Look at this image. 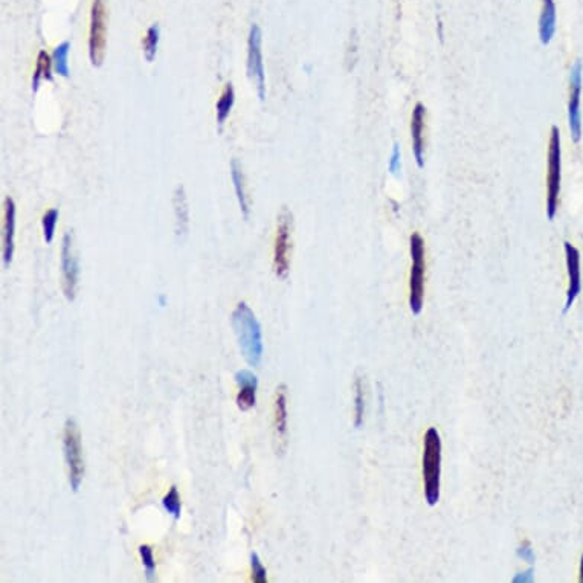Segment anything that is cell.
Segmentation results:
<instances>
[{
    "mask_svg": "<svg viewBox=\"0 0 583 583\" xmlns=\"http://www.w3.org/2000/svg\"><path fill=\"white\" fill-rule=\"evenodd\" d=\"M231 324L246 362L251 366H258L263 359V332L252 309L246 302H238Z\"/></svg>",
    "mask_w": 583,
    "mask_h": 583,
    "instance_id": "6da1fadb",
    "label": "cell"
},
{
    "mask_svg": "<svg viewBox=\"0 0 583 583\" xmlns=\"http://www.w3.org/2000/svg\"><path fill=\"white\" fill-rule=\"evenodd\" d=\"M442 475V438L435 428H429L423 442V480L428 506H435L440 499Z\"/></svg>",
    "mask_w": 583,
    "mask_h": 583,
    "instance_id": "7a4b0ae2",
    "label": "cell"
},
{
    "mask_svg": "<svg viewBox=\"0 0 583 583\" xmlns=\"http://www.w3.org/2000/svg\"><path fill=\"white\" fill-rule=\"evenodd\" d=\"M63 449H65L70 489L74 492H78L79 485H81L83 483L84 461H83L81 433H79V428L75 423V420H72V419L66 420L65 435H63Z\"/></svg>",
    "mask_w": 583,
    "mask_h": 583,
    "instance_id": "3957f363",
    "label": "cell"
},
{
    "mask_svg": "<svg viewBox=\"0 0 583 583\" xmlns=\"http://www.w3.org/2000/svg\"><path fill=\"white\" fill-rule=\"evenodd\" d=\"M561 133L554 125L551 129L548 147V176H547V215L550 220L554 219L559 206V193H561Z\"/></svg>",
    "mask_w": 583,
    "mask_h": 583,
    "instance_id": "277c9868",
    "label": "cell"
},
{
    "mask_svg": "<svg viewBox=\"0 0 583 583\" xmlns=\"http://www.w3.org/2000/svg\"><path fill=\"white\" fill-rule=\"evenodd\" d=\"M411 278H410V307L414 315H420L425 297V242L420 234L411 235Z\"/></svg>",
    "mask_w": 583,
    "mask_h": 583,
    "instance_id": "5b68a950",
    "label": "cell"
},
{
    "mask_svg": "<svg viewBox=\"0 0 583 583\" xmlns=\"http://www.w3.org/2000/svg\"><path fill=\"white\" fill-rule=\"evenodd\" d=\"M107 45V11L106 0H93L91 10L89 57L92 66L100 68L106 57Z\"/></svg>",
    "mask_w": 583,
    "mask_h": 583,
    "instance_id": "8992f818",
    "label": "cell"
},
{
    "mask_svg": "<svg viewBox=\"0 0 583 583\" xmlns=\"http://www.w3.org/2000/svg\"><path fill=\"white\" fill-rule=\"evenodd\" d=\"M247 74L257 86L258 98L265 101L266 98V77L265 65H263L261 52V29L258 25L251 26L249 38H247Z\"/></svg>",
    "mask_w": 583,
    "mask_h": 583,
    "instance_id": "52a82bcc",
    "label": "cell"
},
{
    "mask_svg": "<svg viewBox=\"0 0 583 583\" xmlns=\"http://www.w3.org/2000/svg\"><path fill=\"white\" fill-rule=\"evenodd\" d=\"M290 229H292V214L287 208H283L278 215V228L275 238V255L274 269L278 278L286 279L289 275V251H290Z\"/></svg>",
    "mask_w": 583,
    "mask_h": 583,
    "instance_id": "ba28073f",
    "label": "cell"
},
{
    "mask_svg": "<svg viewBox=\"0 0 583 583\" xmlns=\"http://www.w3.org/2000/svg\"><path fill=\"white\" fill-rule=\"evenodd\" d=\"M61 274H63V292L68 301H74L78 287V258L74 249V234L68 231L63 237L61 244Z\"/></svg>",
    "mask_w": 583,
    "mask_h": 583,
    "instance_id": "9c48e42d",
    "label": "cell"
},
{
    "mask_svg": "<svg viewBox=\"0 0 583 583\" xmlns=\"http://www.w3.org/2000/svg\"><path fill=\"white\" fill-rule=\"evenodd\" d=\"M580 92H582V63L576 61L570 72V101H568V124L574 142L582 138V116H580Z\"/></svg>",
    "mask_w": 583,
    "mask_h": 583,
    "instance_id": "30bf717a",
    "label": "cell"
},
{
    "mask_svg": "<svg viewBox=\"0 0 583 583\" xmlns=\"http://www.w3.org/2000/svg\"><path fill=\"white\" fill-rule=\"evenodd\" d=\"M565 258H566V269H568V292H566V302L563 313H566L573 306V302L576 301L579 293L582 290V277H580V254L571 243L565 242Z\"/></svg>",
    "mask_w": 583,
    "mask_h": 583,
    "instance_id": "8fae6325",
    "label": "cell"
},
{
    "mask_svg": "<svg viewBox=\"0 0 583 583\" xmlns=\"http://www.w3.org/2000/svg\"><path fill=\"white\" fill-rule=\"evenodd\" d=\"M235 382L240 387L237 394V406L242 411H249L255 406V394L258 388V378L249 370H240L235 373Z\"/></svg>",
    "mask_w": 583,
    "mask_h": 583,
    "instance_id": "7c38bea8",
    "label": "cell"
},
{
    "mask_svg": "<svg viewBox=\"0 0 583 583\" xmlns=\"http://www.w3.org/2000/svg\"><path fill=\"white\" fill-rule=\"evenodd\" d=\"M14 234H15V203L11 197L5 199V223H3V247L2 260L3 266L11 265L14 254Z\"/></svg>",
    "mask_w": 583,
    "mask_h": 583,
    "instance_id": "4fadbf2b",
    "label": "cell"
},
{
    "mask_svg": "<svg viewBox=\"0 0 583 583\" xmlns=\"http://www.w3.org/2000/svg\"><path fill=\"white\" fill-rule=\"evenodd\" d=\"M275 437L278 444H281L279 449L284 451L287 444V388L284 385L277 389L275 394Z\"/></svg>",
    "mask_w": 583,
    "mask_h": 583,
    "instance_id": "5bb4252c",
    "label": "cell"
},
{
    "mask_svg": "<svg viewBox=\"0 0 583 583\" xmlns=\"http://www.w3.org/2000/svg\"><path fill=\"white\" fill-rule=\"evenodd\" d=\"M425 115H426V110L425 107H423V104H417V106H415L412 110L411 134H412L414 156L420 169L425 165V162H423V150H425V142H423V127H425Z\"/></svg>",
    "mask_w": 583,
    "mask_h": 583,
    "instance_id": "9a60e30c",
    "label": "cell"
},
{
    "mask_svg": "<svg viewBox=\"0 0 583 583\" xmlns=\"http://www.w3.org/2000/svg\"><path fill=\"white\" fill-rule=\"evenodd\" d=\"M556 31V5L554 0H542V13L539 19V37L542 45H548Z\"/></svg>",
    "mask_w": 583,
    "mask_h": 583,
    "instance_id": "2e32d148",
    "label": "cell"
},
{
    "mask_svg": "<svg viewBox=\"0 0 583 583\" xmlns=\"http://www.w3.org/2000/svg\"><path fill=\"white\" fill-rule=\"evenodd\" d=\"M173 206L176 215V231H178L179 235H185L189 225V210L183 187L176 188L173 196Z\"/></svg>",
    "mask_w": 583,
    "mask_h": 583,
    "instance_id": "e0dca14e",
    "label": "cell"
},
{
    "mask_svg": "<svg viewBox=\"0 0 583 583\" xmlns=\"http://www.w3.org/2000/svg\"><path fill=\"white\" fill-rule=\"evenodd\" d=\"M231 176H233V182H234L235 194H237V199H238V205H240L243 217L247 220V219H249V214H251V206H249V199H247L246 187H244V174H243V170H242V165H240V162L237 161V159H233V162H231Z\"/></svg>",
    "mask_w": 583,
    "mask_h": 583,
    "instance_id": "ac0fdd59",
    "label": "cell"
},
{
    "mask_svg": "<svg viewBox=\"0 0 583 583\" xmlns=\"http://www.w3.org/2000/svg\"><path fill=\"white\" fill-rule=\"evenodd\" d=\"M234 101H235V92H234V86L233 83H228L225 86V89L221 92V97L217 101V124H219V129H221L223 124L228 119L229 114H231V109L234 106Z\"/></svg>",
    "mask_w": 583,
    "mask_h": 583,
    "instance_id": "d6986e66",
    "label": "cell"
},
{
    "mask_svg": "<svg viewBox=\"0 0 583 583\" xmlns=\"http://www.w3.org/2000/svg\"><path fill=\"white\" fill-rule=\"evenodd\" d=\"M52 60L49 55H47L46 51H40L38 52V57H37V68L34 72V78H33V91L37 92L38 91V86L42 79H47V81H54V77H52Z\"/></svg>",
    "mask_w": 583,
    "mask_h": 583,
    "instance_id": "ffe728a7",
    "label": "cell"
},
{
    "mask_svg": "<svg viewBox=\"0 0 583 583\" xmlns=\"http://www.w3.org/2000/svg\"><path fill=\"white\" fill-rule=\"evenodd\" d=\"M70 52V42H63L54 49L52 61H54V69L59 75L63 78L69 77V65H68V57Z\"/></svg>",
    "mask_w": 583,
    "mask_h": 583,
    "instance_id": "44dd1931",
    "label": "cell"
},
{
    "mask_svg": "<svg viewBox=\"0 0 583 583\" xmlns=\"http://www.w3.org/2000/svg\"><path fill=\"white\" fill-rule=\"evenodd\" d=\"M159 37H161V28L155 23L147 29V36L143 38V57L148 63L153 61L156 57Z\"/></svg>",
    "mask_w": 583,
    "mask_h": 583,
    "instance_id": "7402d4cb",
    "label": "cell"
},
{
    "mask_svg": "<svg viewBox=\"0 0 583 583\" xmlns=\"http://www.w3.org/2000/svg\"><path fill=\"white\" fill-rule=\"evenodd\" d=\"M162 506L164 508L169 512L170 515H173L174 519H179L180 518V510H182V504H180V495L179 490L176 485H171L170 492L165 495L164 499H162Z\"/></svg>",
    "mask_w": 583,
    "mask_h": 583,
    "instance_id": "603a6c76",
    "label": "cell"
},
{
    "mask_svg": "<svg viewBox=\"0 0 583 583\" xmlns=\"http://www.w3.org/2000/svg\"><path fill=\"white\" fill-rule=\"evenodd\" d=\"M355 389H356V396H355V403H356L355 405V426L361 428L362 423H364V412H365L362 379H356Z\"/></svg>",
    "mask_w": 583,
    "mask_h": 583,
    "instance_id": "cb8c5ba5",
    "label": "cell"
},
{
    "mask_svg": "<svg viewBox=\"0 0 583 583\" xmlns=\"http://www.w3.org/2000/svg\"><path fill=\"white\" fill-rule=\"evenodd\" d=\"M59 210L57 208H52V210L47 211L43 219H42V225H43V234H45V242L47 244H51L54 240V234H55V226H57V221H59Z\"/></svg>",
    "mask_w": 583,
    "mask_h": 583,
    "instance_id": "d4e9b609",
    "label": "cell"
},
{
    "mask_svg": "<svg viewBox=\"0 0 583 583\" xmlns=\"http://www.w3.org/2000/svg\"><path fill=\"white\" fill-rule=\"evenodd\" d=\"M139 554H141V559H142L143 568H146L147 580H153L155 579V571H156V562H155V557H153V550H151L150 545H141L139 547Z\"/></svg>",
    "mask_w": 583,
    "mask_h": 583,
    "instance_id": "484cf974",
    "label": "cell"
},
{
    "mask_svg": "<svg viewBox=\"0 0 583 583\" xmlns=\"http://www.w3.org/2000/svg\"><path fill=\"white\" fill-rule=\"evenodd\" d=\"M251 568H252V582L255 583H267V573L263 566L257 553L251 554Z\"/></svg>",
    "mask_w": 583,
    "mask_h": 583,
    "instance_id": "4316f807",
    "label": "cell"
},
{
    "mask_svg": "<svg viewBox=\"0 0 583 583\" xmlns=\"http://www.w3.org/2000/svg\"><path fill=\"white\" fill-rule=\"evenodd\" d=\"M518 556L525 559L527 562H534V553L530 547V542H524L522 547L518 550Z\"/></svg>",
    "mask_w": 583,
    "mask_h": 583,
    "instance_id": "83f0119b",
    "label": "cell"
},
{
    "mask_svg": "<svg viewBox=\"0 0 583 583\" xmlns=\"http://www.w3.org/2000/svg\"><path fill=\"white\" fill-rule=\"evenodd\" d=\"M398 169H401V151H398L397 146H394L393 157H391V164H389V170H391V173L396 174Z\"/></svg>",
    "mask_w": 583,
    "mask_h": 583,
    "instance_id": "f1b7e54d",
    "label": "cell"
},
{
    "mask_svg": "<svg viewBox=\"0 0 583 583\" xmlns=\"http://www.w3.org/2000/svg\"><path fill=\"white\" fill-rule=\"evenodd\" d=\"M515 583L518 582H533V570H529L524 574H518V576L513 579Z\"/></svg>",
    "mask_w": 583,
    "mask_h": 583,
    "instance_id": "f546056e",
    "label": "cell"
},
{
    "mask_svg": "<svg viewBox=\"0 0 583 583\" xmlns=\"http://www.w3.org/2000/svg\"><path fill=\"white\" fill-rule=\"evenodd\" d=\"M579 582L583 583V556L580 559V579H579Z\"/></svg>",
    "mask_w": 583,
    "mask_h": 583,
    "instance_id": "4dcf8cb0",
    "label": "cell"
}]
</instances>
